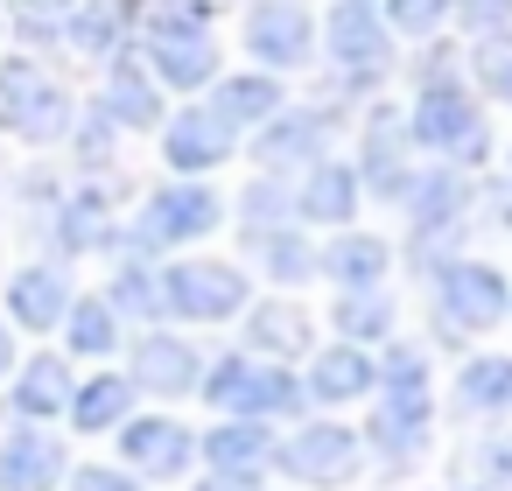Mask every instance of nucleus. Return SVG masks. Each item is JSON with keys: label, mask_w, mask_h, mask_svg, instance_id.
<instances>
[{"label": "nucleus", "mask_w": 512, "mask_h": 491, "mask_svg": "<svg viewBox=\"0 0 512 491\" xmlns=\"http://www.w3.org/2000/svg\"><path fill=\"white\" fill-rule=\"evenodd\" d=\"M134 400H141V393H134L127 372H92V379H78L64 421H71V435H113V428L134 414Z\"/></svg>", "instance_id": "nucleus-31"}, {"label": "nucleus", "mask_w": 512, "mask_h": 491, "mask_svg": "<svg viewBox=\"0 0 512 491\" xmlns=\"http://www.w3.org/2000/svg\"><path fill=\"white\" fill-rule=\"evenodd\" d=\"M239 43H246L253 71H274V78L309 71L323 57V29H316V15L302 0H253L246 22H239Z\"/></svg>", "instance_id": "nucleus-11"}, {"label": "nucleus", "mask_w": 512, "mask_h": 491, "mask_svg": "<svg viewBox=\"0 0 512 491\" xmlns=\"http://www.w3.org/2000/svg\"><path fill=\"white\" fill-rule=\"evenodd\" d=\"M197 400H204L218 421H225V414H246V421H302V407H309L302 372H295V365H274V358H253V351L204 358Z\"/></svg>", "instance_id": "nucleus-3"}, {"label": "nucleus", "mask_w": 512, "mask_h": 491, "mask_svg": "<svg viewBox=\"0 0 512 491\" xmlns=\"http://www.w3.org/2000/svg\"><path fill=\"white\" fill-rule=\"evenodd\" d=\"M505 295H512V281H505V274H498L491 260H470V253H449V260H442V267L428 274L435 330H442L449 344L498 330V323H505Z\"/></svg>", "instance_id": "nucleus-9"}, {"label": "nucleus", "mask_w": 512, "mask_h": 491, "mask_svg": "<svg viewBox=\"0 0 512 491\" xmlns=\"http://www.w3.org/2000/svg\"><path fill=\"white\" fill-rule=\"evenodd\" d=\"M505 323H512V295H505Z\"/></svg>", "instance_id": "nucleus-50"}, {"label": "nucleus", "mask_w": 512, "mask_h": 491, "mask_svg": "<svg viewBox=\"0 0 512 491\" xmlns=\"http://www.w3.org/2000/svg\"><path fill=\"white\" fill-rule=\"evenodd\" d=\"M386 274H393V239H379V232H365V225H344V232H330V239L316 246V281H330L337 295H351V288H386Z\"/></svg>", "instance_id": "nucleus-25"}, {"label": "nucleus", "mask_w": 512, "mask_h": 491, "mask_svg": "<svg viewBox=\"0 0 512 491\" xmlns=\"http://www.w3.org/2000/svg\"><path fill=\"white\" fill-rule=\"evenodd\" d=\"M218 0H141V29H211Z\"/></svg>", "instance_id": "nucleus-42"}, {"label": "nucleus", "mask_w": 512, "mask_h": 491, "mask_svg": "<svg viewBox=\"0 0 512 491\" xmlns=\"http://www.w3.org/2000/svg\"><path fill=\"white\" fill-rule=\"evenodd\" d=\"M330 148H337V106H281L267 127L246 134L253 169H260V176H288V183H295L302 169H316Z\"/></svg>", "instance_id": "nucleus-10"}, {"label": "nucleus", "mask_w": 512, "mask_h": 491, "mask_svg": "<svg viewBox=\"0 0 512 491\" xmlns=\"http://www.w3.org/2000/svg\"><path fill=\"white\" fill-rule=\"evenodd\" d=\"M330 330H337L344 344H365V351L393 344V337H400V302H393V288H351V295H337Z\"/></svg>", "instance_id": "nucleus-32"}, {"label": "nucleus", "mask_w": 512, "mask_h": 491, "mask_svg": "<svg viewBox=\"0 0 512 491\" xmlns=\"http://www.w3.org/2000/svg\"><path fill=\"white\" fill-rule=\"evenodd\" d=\"M106 302L120 323H162V260H141V253H120L113 281H106Z\"/></svg>", "instance_id": "nucleus-34"}, {"label": "nucleus", "mask_w": 512, "mask_h": 491, "mask_svg": "<svg viewBox=\"0 0 512 491\" xmlns=\"http://www.w3.org/2000/svg\"><path fill=\"white\" fill-rule=\"evenodd\" d=\"M302 393H309V407H358V400H372L379 393V351L344 344V337L323 344V351H309Z\"/></svg>", "instance_id": "nucleus-22"}, {"label": "nucleus", "mask_w": 512, "mask_h": 491, "mask_svg": "<svg viewBox=\"0 0 512 491\" xmlns=\"http://www.w3.org/2000/svg\"><path fill=\"white\" fill-rule=\"evenodd\" d=\"M71 393H78V372H71V358L64 351H36V358H22L15 372H8V421H64V407H71Z\"/></svg>", "instance_id": "nucleus-23"}, {"label": "nucleus", "mask_w": 512, "mask_h": 491, "mask_svg": "<svg viewBox=\"0 0 512 491\" xmlns=\"http://www.w3.org/2000/svg\"><path fill=\"white\" fill-rule=\"evenodd\" d=\"M372 400H386V407H435V365H428V351L407 344V337L379 344V393Z\"/></svg>", "instance_id": "nucleus-33"}, {"label": "nucleus", "mask_w": 512, "mask_h": 491, "mask_svg": "<svg viewBox=\"0 0 512 491\" xmlns=\"http://www.w3.org/2000/svg\"><path fill=\"white\" fill-rule=\"evenodd\" d=\"M449 15L470 36H491V29H512V0H449Z\"/></svg>", "instance_id": "nucleus-45"}, {"label": "nucleus", "mask_w": 512, "mask_h": 491, "mask_svg": "<svg viewBox=\"0 0 512 491\" xmlns=\"http://www.w3.org/2000/svg\"><path fill=\"white\" fill-rule=\"evenodd\" d=\"M64 477H71L64 435L43 421H8V435H0V491H64Z\"/></svg>", "instance_id": "nucleus-18"}, {"label": "nucleus", "mask_w": 512, "mask_h": 491, "mask_svg": "<svg viewBox=\"0 0 512 491\" xmlns=\"http://www.w3.org/2000/svg\"><path fill=\"white\" fill-rule=\"evenodd\" d=\"M253 302V274L239 260H162V323H239Z\"/></svg>", "instance_id": "nucleus-8"}, {"label": "nucleus", "mask_w": 512, "mask_h": 491, "mask_svg": "<svg viewBox=\"0 0 512 491\" xmlns=\"http://www.w3.org/2000/svg\"><path fill=\"white\" fill-rule=\"evenodd\" d=\"M407 141H414V155L449 162L463 176H477L491 162V120H484V99L463 85V71L414 85V99H407Z\"/></svg>", "instance_id": "nucleus-1"}, {"label": "nucleus", "mask_w": 512, "mask_h": 491, "mask_svg": "<svg viewBox=\"0 0 512 491\" xmlns=\"http://www.w3.org/2000/svg\"><path fill=\"white\" fill-rule=\"evenodd\" d=\"M22 365V351H15V323L8 316H0V386H8V372Z\"/></svg>", "instance_id": "nucleus-47"}, {"label": "nucleus", "mask_w": 512, "mask_h": 491, "mask_svg": "<svg viewBox=\"0 0 512 491\" xmlns=\"http://www.w3.org/2000/svg\"><path fill=\"white\" fill-rule=\"evenodd\" d=\"M127 379L134 393H155V400H190L204 386V351L169 330V323H148L134 344H127Z\"/></svg>", "instance_id": "nucleus-15"}, {"label": "nucleus", "mask_w": 512, "mask_h": 491, "mask_svg": "<svg viewBox=\"0 0 512 491\" xmlns=\"http://www.w3.org/2000/svg\"><path fill=\"white\" fill-rule=\"evenodd\" d=\"M463 71H470V92H477V99H491V106H512V29L470 36V50H463Z\"/></svg>", "instance_id": "nucleus-38"}, {"label": "nucleus", "mask_w": 512, "mask_h": 491, "mask_svg": "<svg viewBox=\"0 0 512 491\" xmlns=\"http://www.w3.org/2000/svg\"><path fill=\"white\" fill-rule=\"evenodd\" d=\"M8 8H15V22H22L36 43H57V22L78 8V0H8Z\"/></svg>", "instance_id": "nucleus-44"}, {"label": "nucleus", "mask_w": 512, "mask_h": 491, "mask_svg": "<svg viewBox=\"0 0 512 491\" xmlns=\"http://www.w3.org/2000/svg\"><path fill=\"white\" fill-rule=\"evenodd\" d=\"M64 491H148V484H141L127 463H71Z\"/></svg>", "instance_id": "nucleus-43"}, {"label": "nucleus", "mask_w": 512, "mask_h": 491, "mask_svg": "<svg viewBox=\"0 0 512 491\" xmlns=\"http://www.w3.org/2000/svg\"><path fill=\"white\" fill-rule=\"evenodd\" d=\"M50 246L57 260H92V253H120V197L106 176H78L64 183L57 211H50Z\"/></svg>", "instance_id": "nucleus-12"}, {"label": "nucleus", "mask_w": 512, "mask_h": 491, "mask_svg": "<svg viewBox=\"0 0 512 491\" xmlns=\"http://www.w3.org/2000/svg\"><path fill=\"white\" fill-rule=\"evenodd\" d=\"M71 169L78 176H113L120 169V127L99 113V106H78V120H71Z\"/></svg>", "instance_id": "nucleus-39"}, {"label": "nucleus", "mask_w": 512, "mask_h": 491, "mask_svg": "<svg viewBox=\"0 0 512 491\" xmlns=\"http://www.w3.org/2000/svg\"><path fill=\"white\" fill-rule=\"evenodd\" d=\"M141 64L162 92H211L225 78V50L211 29H141Z\"/></svg>", "instance_id": "nucleus-16"}, {"label": "nucleus", "mask_w": 512, "mask_h": 491, "mask_svg": "<svg viewBox=\"0 0 512 491\" xmlns=\"http://www.w3.org/2000/svg\"><path fill=\"white\" fill-rule=\"evenodd\" d=\"M351 169H358V183H365V197H379V204H400V190L414 183V141H407V106H365V120H358V148H351Z\"/></svg>", "instance_id": "nucleus-13"}, {"label": "nucleus", "mask_w": 512, "mask_h": 491, "mask_svg": "<svg viewBox=\"0 0 512 491\" xmlns=\"http://www.w3.org/2000/svg\"><path fill=\"white\" fill-rule=\"evenodd\" d=\"M449 491H477V484H449Z\"/></svg>", "instance_id": "nucleus-51"}, {"label": "nucleus", "mask_w": 512, "mask_h": 491, "mask_svg": "<svg viewBox=\"0 0 512 491\" xmlns=\"http://www.w3.org/2000/svg\"><path fill=\"white\" fill-rule=\"evenodd\" d=\"M232 211H239V239H260V232H274V225H295V183L253 169V183L239 190Z\"/></svg>", "instance_id": "nucleus-37"}, {"label": "nucleus", "mask_w": 512, "mask_h": 491, "mask_svg": "<svg viewBox=\"0 0 512 491\" xmlns=\"http://www.w3.org/2000/svg\"><path fill=\"white\" fill-rule=\"evenodd\" d=\"M505 183H512V141H505Z\"/></svg>", "instance_id": "nucleus-49"}, {"label": "nucleus", "mask_w": 512, "mask_h": 491, "mask_svg": "<svg viewBox=\"0 0 512 491\" xmlns=\"http://www.w3.org/2000/svg\"><path fill=\"white\" fill-rule=\"evenodd\" d=\"M358 204H365V183L344 155H323L316 169L295 176V225L302 232H344V225H358Z\"/></svg>", "instance_id": "nucleus-20"}, {"label": "nucleus", "mask_w": 512, "mask_h": 491, "mask_svg": "<svg viewBox=\"0 0 512 491\" xmlns=\"http://www.w3.org/2000/svg\"><path fill=\"white\" fill-rule=\"evenodd\" d=\"M120 134H155L162 120H169V92L155 85V71L141 64V50H120V57H106V85H99V99H92Z\"/></svg>", "instance_id": "nucleus-19"}, {"label": "nucleus", "mask_w": 512, "mask_h": 491, "mask_svg": "<svg viewBox=\"0 0 512 491\" xmlns=\"http://www.w3.org/2000/svg\"><path fill=\"white\" fill-rule=\"evenodd\" d=\"M155 134H162V162H169V176H190V183H204L211 169H225V162L239 155V134H232L204 99H183V113H169Z\"/></svg>", "instance_id": "nucleus-17"}, {"label": "nucleus", "mask_w": 512, "mask_h": 491, "mask_svg": "<svg viewBox=\"0 0 512 491\" xmlns=\"http://www.w3.org/2000/svg\"><path fill=\"white\" fill-rule=\"evenodd\" d=\"M113 442H120V463L141 484H169V477H190L197 470V428L176 421V414H127L113 428Z\"/></svg>", "instance_id": "nucleus-14"}, {"label": "nucleus", "mask_w": 512, "mask_h": 491, "mask_svg": "<svg viewBox=\"0 0 512 491\" xmlns=\"http://www.w3.org/2000/svg\"><path fill=\"white\" fill-rule=\"evenodd\" d=\"M246 246H253V260H260V274H267L274 288L316 281V239H309L302 225H274V232H260V239H246Z\"/></svg>", "instance_id": "nucleus-36"}, {"label": "nucleus", "mask_w": 512, "mask_h": 491, "mask_svg": "<svg viewBox=\"0 0 512 491\" xmlns=\"http://www.w3.org/2000/svg\"><path fill=\"white\" fill-rule=\"evenodd\" d=\"M267 470H281L302 491H351L365 477V435L351 421H337V414H302L274 442V463Z\"/></svg>", "instance_id": "nucleus-6"}, {"label": "nucleus", "mask_w": 512, "mask_h": 491, "mask_svg": "<svg viewBox=\"0 0 512 491\" xmlns=\"http://www.w3.org/2000/svg\"><path fill=\"white\" fill-rule=\"evenodd\" d=\"M71 295H78V288H71V267H64V260H29V267L8 274V288H0L15 330H29V337H50V330L71 316Z\"/></svg>", "instance_id": "nucleus-21"}, {"label": "nucleus", "mask_w": 512, "mask_h": 491, "mask_svg": "<svg viewBox=\"0 0 512 491\" xmlns=\"http://www.w3.org/2000/svg\"><path fill=\"white\" fill-rule=\"evenodd\" d=\"M57 330H64V358H113L127 337V323L113 316L106 295H71V316Z\"/></svg>", "instance_id": "nucleus-35"}, {"label": "nucleus", "mask_w": 512, "mask_h": 491, "mask_svg": "<svg viewBox=\"0 0 512 491\" xmlns=\"http://www.w3.org/2000/svg\"><path fill=\"white\" fill-rule=\"evenodd\" d=\"M127 22H134L127 0H78V8L57 22V43H64L71 57L106 64V57H120V50H127Z\"/></svg>", "instance_id": "nucleus-30"}, {"label": "nucleus", "mask_w": 512, "mask_h": 491, "mask_svg": "<svg viewBox=\"0 0 512 491\" xmlns=\"http://www.w3.org/2000/svg\"><path fill=\"white\" fill-rule=\"evenodd\" d=\"M456 421H505L512 414V351H470L449 379Z\"/></svg>", "instance_id": "nucleus-26"}, {"label": "nucleus", "mask_w": 512, "mask_h": 491, "mask_svg": "<svg viewBox=\"0 0 512 491\" xmlns=\"http://www.w3.org/2000/svg\"><path fill=\"white\" fill-rule=\"evenodd\" d=\"M393 211L407 218L414 267L435 274V267L456 253V239H463V225H470V211H477V183H470L463 169H449V162H428V169H414V183L400 190Z\"/></svg>", "instance_id": "nucleus-4"}, {"label": "nucleus", "mask_w": 512, "mask_h": 491, "mask_svg": "<svg viewBox=\"0 0 512 491\" xmlns=\"http://www.w3.org/2000/svg\"><path fill=\"white\" fill-rule=\"evenodd\" d=\"M78 120V99L64 78H50L36 57H0V134L22 148H57Z\"/></svg>", "instance_id": "nucleus-7"}, {"label": "nucleus", "mask_w": 512, "mask_h": 491, "mask_svg": "<svg viewBox=\"0 0 512 491\" xmlns=\"http://www.w3.org/2000/svg\"><path fill=\"white\" fill-rule=\"evenodd\" d=\"M358 435H365V456H379L386 470H407L435 442V407H386V400H372Z\"/></svg>", "instance_id": "nucleus-27"}, {"label": "nucleus", "mask_w": 512, "mask_h": 491, "mask_svg": "<svg viewBox=\"0 0 512 491\" xmlns=\"http://www.w3.org/2000/svg\"><path fill=\"white\" fill-rule=\"evenodd\" d=\"M456 477H470L477 491H512V428H491V435H477V442L463 449Z\"/></svg>", "instance_id": "nucleus-40"}, {"label": "nucleus", "mask_w": 512, "mask_h": 491, "mask_svg": "<svg viewBox=\"0 0 512 491\" xmlns=\"http://www.w3.org/2000/svg\"><path fill=\"white\" fill-rule=\"evenodd\" d=\"M190 491H267V484H260V470H204Z\"/></svg>", "instance_id": "nucleus-46"}, {"label": "nucleus", "mask_w": 512, "mask_h": 491, "mask_svg": "<svg viewBox=\"0 0 512 491\" xmlns=\"http://www.w3.org/2000/svg\"><path fill=\"white\" fill-rule=\"evenodd\" d=\"M379 15L400 43H435L449 22V0H379Z\"/></svg>", "instance_id": "nucleus-41"}, {"label": "nucleus", "mask_w": 512, "mask_h": 491, "mask_svg": "<svg viewBox=\"0 0 512 491\" xmlns=\"http://www.w3.org/2000/svg\"><path fill=\"white\" fill-rule=\"evenodd\" d=\"M274 421H246V414H225L218 428L197 435V463L204 470H267L274 463Z\"/></svg>", "instance_id": "nucleus-29"}, {"label": "nucleus", "mask_w": 512, "mask_h": 491, "mask_svg": "<svg viewBox=\"0 0 512 491\" xmlns=\"http://www.w3.org/2000/svg\"><path fill=\"white\" fill-rule=\"evenodd\" d=\"M316 29H323V57L337 71L330 92L337 99H372V85H386L393 50H400V36L379 15V0H330V15Z\"/></svg>", "instance_id": "nucleus-5"}, {"label": "nucleus", "mask_w": 512, "mask_h": 491, "mask_svg": "<svg viewBox=\"0 0 512 491\" xmlns=\"http://www.w3.org/2000/svg\"><path fill=\"white\" fill-rule=\"evenodd\" d=\"M0 36H8V22H0Z\"/></svg>", "instance_id": "nucleus-52"}, {"label": "nucleus", "mask_w": 512, "mask_h": 491, "mask_svg": "<svg viewBox=\"0 0 512 491\" xmlns=\"http://www.w3.org/2000/svg\"><path fill=\"white\" fill-rule=\"evenodd\" d=\"M204 106H211L239 141H246L253 127H267V120L288 106V85H281L274 71H225V78L211 85V99H204Z\"/></svg>", "instance_id": "nucleus-28"}, {"label": "nucleus", "mask_w": 512, "mask_h": 491, "mask_svg": "<svg viewBox=\"0 0 512 491\" xmlns=\"http://www.w3.org/2000/svg\"><path fill=\"white\" fill-rule=\"evenodd\" d=\"M239 351L274 358V365H295V358H309V351H316V323H309V309H302V302H288V295L246 302V316H239Z\"/></svg>", "instance_id": "nucleus-24"}, {"label": "nucleus", "mask_w": 512, "mask_h": 491, "mask_svg": "<svg viewBox=\"0 0 512 491\" xmlns=\"http://www.w3.org/2000/svg\"><path fill=\"white\" fill-rule=\"evenodd\" d=\"M484 218H491L498 232H512V183H505V190H491V211H484Z\"/></svg>", "instance_id": "nucleus-48"}, {"label": "nucleus", "mask_w": 512, "mask_h": 491, "mask_svg": "<svg viewBox=\"0 0 512 491\" xmlns=\"http://www.w3.org/2000/svg\"><path fill=\"white\" fill-rule=\"evenodd\" d=\"M232 218V204L211 190V183H190V176H169L162 190L141 197L134 225H120V253H141V260H169L197 239H211L218 225Z\"/></svg>", "instance_id": "nucleus-2"}]
</instances>
